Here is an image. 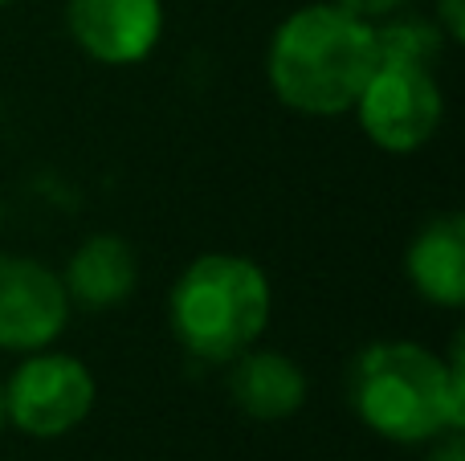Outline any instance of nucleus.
<instances>
[{
	"instance_id": "9b49d317",
	"label": "nucleus",
	"mask_w": 465,
	"mask_h": 461,
	"mask_svg": "<svg viewBox=\"0 0 465 461\" xmlns=\"http://www.w3.org/2000/svg\"><path fill=\"white\" fill-rule=\"evenodd\" d=\"M445 29L437 21H420V16H384L376 29V54L380 62H401L433 70L445 57Z\"/></svg>"
},
{
	"instance_id": "39448f33",
	"label": "nucleus",
	"mask_w": 465,
	"mask_h": 461,
	"mask_svg": "<svg viewBox=\"0 0 465 461\" xmlns=\"http://www.w3.org/2000/svg\"><path fill=\"white\" fill-rule=\"evenodd\" d=\"M363 135L392 155H409L437 135L445 119V94L433 70L380 62L351 106Z\"/></svg>"
},
{
	"instance_id": "1a4fd4ad",
	"label": "nucleus",
	"mask_w": 465,
	"mask_h": 461,
	"mask_svg": "<svg viewBox=\"0 0 465 461\" xmlns=\"http://www.w3.org/2000/svg\"><path fill=\"white\" fill-rule=\"evenodd\" d=\"M229 397L253 421H286L306 400V376L282 351H241L229 372Z\"/></svg>"
},
{
	"instance_id": "a211bd4d",
	"label": "nucleus",
	"mask_w": 465,
	"mask_h": 461,
	"mask_svg": "<svg viewBox=\"0 0 465 461\" xmlns=\"http://www.w3.org/2000/svg\"><path fill=\"white\" fill-rule=\"evenodd\" d=\"M0 221H5V209H0Z\"/></svg>"
},
{
	"instance_id": "6e6552de",
	"label": "nucleus",
	"mask_w": 465,
	"mask_h": 461,
	"mask_svg": "<svg viewBox=\"0 0 465 461\" xmlns=\"http://www.w3.org/2000/svg\"><path fill=\"white\" fill-rule=\"evenodd\" d=\"M139 282V258L127 237L94 233L70 253L62 270V286L70 294V307L82 310H111L131 299Z\"/></svg>"
},
{
	"instance_id": "ddd939ff",
	"label": "nucleus",
	"mask_w": 465,
	"mask_h": 461,
	"mask_svg": "<svg viewBox=\"0 0 465 461\" xmlns=\"http://www.w3.org/2000/svg\"><path fill=\"white\" fill-rule=\"evenodd\" d=\"M437 25L445 29L450 41L465 37V0H437Z\"/></svg>"
},
{
	"instance_id": "f03ea898",
	"label": "nucleus",
	"mask_w": 465,
	"mask_h": 461,
	"mask_svg": "<svg viewBox=\"0 0 465 461\" xmlns=\"http://www.w3.org/2000/svg\"><path fill=\"white\" fill-rule=\"evenodd\" d=\"M376 65V25L339 5H306L278 25L265 78L282 106L331 119L351 111Z\"/></svg>"
},
{
	"instance_id": "9d476101",
	"label": "nucleus",
	"mask_w": 465,
	"mask_h": 461,
	"mask_svg": "<svg viewBox=\"0 0 465 461\" xmlns=\"http://www.w3.org/2000/svg\"><path fill=\"white\" fill-rule=\"evenodd\" d=\"M409 278L433 307L458 310L465 302V221L458 212H441L412 237Z\"/></svg>"
},
{
	"instance_id": "f3484780",
	"label": "nucleus",
	"mask_w": 465,
	"mask_h": 461,
	"mask_svg": "<svg viewBox=\"0 0 465 461\" xmlns=\"http://www.w3.org/2000/svg\"><path fill=\"white\" fill-rule=\"evenodd\" d=\"M0 114H5V103H0Z\"/></svg>"
},
{
	"instance_id": "2eb2a0df",
	"label": "nucleus",
	"mask_w": 465,
	"mask_h": 461,
	"mask_svg": "<svg viewBox=\"0 0 465 461\" xmlns=\"http://www.w3.org/2000/svg\"><path fill=\"white\" fill-rule=\"evenodd\" d=\"M0 425H5V400H0Z\"/></svg>"
},
{
	"instance_id": "0eeeda50",
	"label": "nucleus",
	"mask_w": 465,
	"mask_h": 461,
	"mask_svg": "<svg viewBox=\"0 0 465 461\" xmlns=\"http://www.w3.org/2000/svg\"><path fill=\"white\" fill-rule=\"evenodd\" d=\"M65 29L74 45L103 65H135L160 45V0H65Z\"/></svg>"
},
{
	"instance_id": "dca6fc26",
	"label": "nucleus",
	"mask_w": 465,
	"mask_h": 461,
	"mask_svg": "<svg viewBox=\"0 0 465 461\" xmlns=\"http://www.w3.org/2000/svg\"><path fill=\"white\" fill-rule=\"evenodd\" d=\"M5 5H13V0H0V8H5Z\"/></svg>"
},
{
	"instance_id": "20e7f679",
	"label": "nucleus",
	"mask_w": 465,
	"mask_h": 461,
	"mask_svg": "<svg viewBox=\"0 0 465 461\" xmlns=\"http://www.w3.org/2000/svg\"><path fill=\"white\" fill-rule=\"evenodd\" d=\"M5 400V421L16 433L37 441H54L74 433L94 408V376L86 372L78 356L62 351H29L0 384Z\"/></svg>"
},
{
	"instance_id": "4468645a",
	"label": "nucleus",
	"mask_w": 465,
	"mask_h": 461,
	"mask_svg": "<svg viewBox=\"0 0 465 461\" xmlns=\"http://www.w3.org/2000/svg\"><path fill=\"white\" fill-rule=\"evenodd\" d=\"M425 461H465L461 429H450V433H441V437H433V449H429Z\"/></svg>"
},
{
	"instance_id": "423d86ee",
	"label": "nucleus",
	"mask_w": 465,
	"mask_h": 461,
	"mask_svg": "<svg viewBox=\"0 0 465 461\" xmlns=\"http://www.w3.org/2000/svg\"><path fill=\"white\" fill-rule=\"evenodd\" d=\"M62 274L37 258L0 253V351H45L70 323Z\"/></svg>"
},
{
	"instance_id": "f257e3e1",
	"label": "nucleus",
	"mask_w": 465,
	"mask_h": 461,
	"mask_svg": "<svg viewBox=\"0 0 465 461\" xmlns=\"http://www.w3.org/2000/svg\"><path fill=\"white\" fill-rule=\"evenodd\" d=\"M347 400L376 437L425 446L450 429H465V359L461 343L441 359L420 343H371L351 359Z\"/></svg>"
},
{
	"instance_id": "f8f14e48",
	"label": "nucleus",
	"mask_w": 465,
	"mask_h": 461,
	"mask_svg": "<svg viewBox=\"0 0 465 461\" xmlns=\"http://www.w3.org/2000/svg\"><path fill=\"white\" fill-rule=\"evenodd\" d=\"M339 8H347L351 16H363V21H384V16H396L412 5V0H335Z\"/></svg>"
},
{
	"instance_id": "7ed1b4c3",
	"label": "nucleus",
	"mask_w": 465,
	"mask_h": 461,
	"mask_svg": "<svg viewBox=\"0 0 465 461\" xmlns=\"http://www.w3.org/2000/svg\"><path fill=\"white\" fill-rule=\"evenodd\" d=\"M270 278L241 253H201L168 294L180 348L201 364H232L270 327Z\"/></svg>"
}]
</instances>
